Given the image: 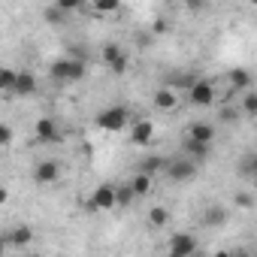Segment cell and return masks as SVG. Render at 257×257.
Listing matches in <instances>:
<instances>
[{"label": "cell", "mask_w": 257, "mask_h": 257, "mask_svg": "<svg viewBox=\"0 0 257 257\" xmlns=\"http://www.w3.org/2000/svg\"><path fill=\"white\" fill-rule=\"evenodd\" d=\"M88 209L91 212H109V209H118V191L112 182H103L94 188L91 200H88Z\"/></svg>", "instance_id": "277c9868"}, {"label": "cell", "mask_w": 257, "mask_h": 257, "mask_svg": "<svg viewBox=\"0 0 257 257\" xmlns=\"http://www.w3.org/2000/svg\"><path fill=\"white\" fill-rule=\"evenodd\" d=\"M58 179H61V164H58V161L46 158V161H40V164L34 167V182H37V185L49 188V185H55Z\"/></svg>", "instance_id": "52a82bcc"}, {"label": "cell", "mask_w": 257, "mask_h": 257, "mask_svg": "<svg viewBox=\"0 0 257 257\" xmlns=\"http://www.w3.org/2000/svg\"><path fill=\"white\" fill-rule=\"evenodd\" d=\"M16 73H19V70L0 67V94H13V85H16Z\"/></svg>", "instance_id": "d6986e66"}, {"label": "cell", "mask_w": 257, "mask_h": 257, "mask_svg": "<svg viewBox=\"0 0 257 257\" xmlns=\"http://www.w3.org/2000/svg\"><path fill=\"white\" fill-rule=\"evenodd\" d=\"M224 221H227V209L224 206H209L206 215H203V224L206 227H221Z\"/></svg>", "instance_id": "e0dca14e"}, {"label": "cell", "mask_w": 257, "mask_h": 257, "mask_svg": "<svg viewBox=\"0 0 257 257\" xmlns=\"http://www.w3.org/2000/svg\"><path fill=\"white\" fill-rule=\"evenodd\" d=\"M188 140H197V143H212L215 140V127L209 121H197L188 127Z\"/></svg>", "instance_id": "5bb4252c"}, {"label": "cell", "mask_w": 257, "mask_h": 257, "mask_svg": "<svg viewBox=\"0 0 257 257\" xmlns=\"http://www.w3.org/2000/svg\"><path fill=\"white\" fill-rule=\"evenodd\" d=\"M203 4H206V0H185L188 10H203Z\"/></svg>", "instance_id": "83f0119b"}, {"label": "cell", "mask_w": 257, "mask_h": 257, "mask_svg": "<svg viewBox=\"0 0 257 257\" xmlns=\"http://www.w3.org/2000/svg\"><path fill=\"white\" fill-rule=\"evenodd\" d=\"M152 185H155V176L146 173V170H140L137 176H131V182H127V188L134 191V197H146V194H152Z\"/></svg>", "instance_id": "4fadbf2b"}, {"label": "cell", "mask_w": 257, "mask_h": 257, "mask_svg": "<svg viewBox=\"0 0 257 257\" xmlns=\"http://www.w3.org/2000/svg\"><path fill=\"white\" fill-rule=\"evenodd\" d=\"M94 13H103V16H112V13H118L121 10V0H94Z\"/></svg>", "instance_id": "44dd1931"}, {"label": "cell", "mask_w": 257, "mask_h": 257, "mask_svg": "<svg viewBox=\"0 0 257 257\" xmlns=\"http://www.w3.org/2000/svg\"><path fill=\"white\" fill-rule=\"evenodd\" d=\"M230 85H233V91H248V88H251V73L242 70V67H236V70L230 73Z\"/></svg>", "instance_id": "ac0fdd59"}, {"label": "cell", "mask_w": 257, "mask_h": 257, "mask_svg": "<svg viewBox=\"0 0 257 257\" xmlns=\"http://www.w3.org/2000/svg\"><path fill=\"white\" fill-rule=\"evenodd\" d=\"M88 73V64L79 61V58H58L52 67H49V76L58 82V85H73V82H82Z\"/></svg>", "instance_id": "6da1fadb"}, {"label": "cell", "mask_w": 257, "mask_h": 257, "mask_svg": "<svg viewBox=\"0 0 257 257\" xmlns=\"http://www.w3.org/2000/svg\"><path fill=\"white\" fill-rule=\"evenodd\" d=\"M233 203H236V206H242V209H251V206H254V200H251L248 194H236V200H233Z\"/></svg>", "instance_id": "4316f807"}, {"label": "cell", "mask_w": 257, "mask_h": 257, "mask_svg": "<svg viewBox=\"0 0 257 257\" xmlns=\"http://www.w3.org/2000/svg\"><path fill=\"white\" fill-rule=\"evenodd\" d=\"M55 7L67 16V13H79V10L85 7V0H55Z\"/></svg>", "instance_id": "603a6c76"}, {"label": "cell", "mask_w": 257, "mask_h": 257, "mask_svg": "<svg viewBox=\"0 0 257 257\" xmlns=\"http://www.w3.org/2000/svg\"><path fill=\"white\" fill-rule=\"evenodd\" d=\"M188 97H191L194 106L209 109V106L215 103V82H212V79H194V82L188 85Z\"/></svg>", "instance_id": "5b68a950"}, {"label": "cell", "mask_w": 257, "mask_h": 257, "mask_svg": "<svg viewBox=\"0 0 257 257\" xmlns=\"http://www.w3.org/2000/svg\"><path fill=\"white\" fill-rule=\"evenodd\" d=\"M13 143V127L0 121V146H10Z\"/></svg>", "instance_id": "484cf974"}, {"label": "cell", "mask_w": 257, "mask_h": 257, "mask_svg": "<svg viewBox=\"0 0 257 257\" xmlns=\"http://www.w3.org/2000/svg\"><path fill=\"white\" fill-rule=\"evenodd\" d=\"M152 140H155V121L140 118V121L131 127V143H134V146H149Z\"/></svg>", "instance_id": "30bf717a"}, {"label": "cell", "mask_w": 257, "mask_h": 257, "mask_svg": "<svg viewBox=\"0 0 257 257\" xmlns=\"http://www.w3.org/2000/svg\"><path fill=\"white\" fill-rule=\"evenodd\" d=\"M127 121H131V115H127L124 106H106L97 112V127L106 134H121L127 127Z\"/></svg>", "instance_id": "3957f363"}, {"label": "cell", "mask_w": 257, "mask_h": 257, "mask_svg": "<svg viewBox=\"0 0 257 257\" xmlns=\"http://www.w3.org/2000/svg\"><path fill=\"white\" fill-rule=\"evenodd\" d=\"M167 251H170V257H191V254L200 251V245H197V236L194 233H176L170 239Z\"/></svg>", "instance_id": "8992f818"}, {"label": "cell", "mask_w": 257, "mask_h": 257, "mask_svg": "<svg viewBox=\"0 0 257 257\" xmlns=\"http://www.w3.org/2000/svg\"><path fill=\"white\" fill-rule=\"evenodd\" d=\"M242 115H248V118H251V115H257V94H254L251 88H248V91H245V97H242Z\"/></svg>", "instance_id": "7402d4cb"}, {"label": "cell", "mask_w": 257, "mask_h": 257, "mask_svg": "<svg viewBox=\"0 0 257 257\" xmlns=\"http://www.w3.org/2000/svg\"><path fill=\"white\" fill-rule=\"evenodd\" d=\"M115 191H118V206H127L131 200H137V197H134V191L127 188V182H124V185H115Z\"/></svg>", "instance_id": "cb8c5ba5"}, {"label": "cell", "mask_w": 257, "mask_h": 257, "mask_svg": "<svg viewBox=\"0 0 257 257\" xmlns=\"http://www.w3.org/2000/svg\"><path fill=\"white\" fill-rule=\"evenodd\" d=\"M13 94H16V97H34V94H37V76L28 73V70H19V73H16Z\"/></svg>", "instance_id": "8fae6325"}, {"label": "cell", "mask_w": 257, "mask_h": 257, "mask_svg": "<svg viewBox=\"0 0 257 257\" xmlns=\"http://www.w3.org/2000/svg\"><path fill=\"white\" fill-rule=\"evenodd\" d=\"M176 103H179V97H176V91H173L170 85L155 91V106H158L161 112H173V109H176Z\"/></svg>", "instance_id": "9a60e30c"}, {"label": "cell", "mask_w": 257, "mask_h": 257, "mask_svg": "<svg viewBox=\"0 0 257 257\" xmlns=\"http://www.w3.org/2000/svg\"><path fill=\"white\" fill-rule=\"evenodd\" d=\"M7 248H10V245H7V239H4V233H0V254H7Z\"/></svg>", "instance_id": "4dcf8cb0"}, {"label": "cell", "mask_w": 257, "mask_h": 257, "mask_svg": "<svg viewBox=\"0 0 257 257\" xmlns=\"http://www.w3.org/2000/svg\"><path fill=\"white\" fill-rule=\"evenodd\" d=\"M149 224H152V227H167V224H170V212H167L164 206H155V209L149 212Z\"/></svg>", "instance_id": "ffe728a7"}, {"label": "cell", "mask_w": 257, "mask_h": 257, "mask_svg": "<svg viewBox=\"0 0 257 257\" xmlns=\"http://www.w3.org/2000/svg\"><path fill=\"white\" fill-rule=\"evenodd\" d=\"M7 200H10V191H7V188H4V185H0V206H4V203H7Z\"/></svg>", "instance_id": "f1b7e54d"}, {"label": "cell", "mask_w": 257, "mask_h": 257, "mask_svg": "<svg viewBox=\"0 0 257 257\" xmlns=\"http://www.w3.org/2000/svg\"><path fill=\"white\" fill-rule=\"evenodd\" d=\"M4 239H7V245H13V248H25V245H31V242H34V230H31V227H25V224H19V227L7 230V233H4Z\"/></svg>", "instance_id": "7c38bea8"}, {"label": "cell", "mask_w": 257, "mask_h": 257, "mask_svg": "<svg viewBox=\"0 0 257 257\" xmlns=\"http://www.w3.org/2000/svg\"><path fill=\"white\" fill-rule=\"evenodd\" d=\"M164 173H167V179L170 182H191L197 173H200V164L194 161V158H188V155H182V158H167V167H164Z\"/></svg>", "instance_id": "7a4b0ae2"}, {"label": "cell", "mask_w": 257, "mask_h": 257, "mask_svg": "<svg viewBox=\"0 0 257 257\" xmlns=\"http://www.w3.org/2000/svg\"><path fill=\"white\" fill-rule=\"evenodd\" d=\"M164 167H167V158H149V161L143 164V170H146V173H152V176H155L158 170H164Z\"/></svg>", "instance_id": "d4e9b609"}, {"label": "cell", "mask_w": 257, "mask_h": 257, "mask_svg": "<svg viewBox=\"0 0 257 257\" xmlns=\"http://www.w3.org/2000/svg\"><path fill=\"white\" fill-rule=\"evenodd\" d=\"M209 152H212V143H197V140H188V137H185V155L194 158L197 164H200L203 158H209Z\"/></svg>", "instance_id": "2e32d148"}, {"label": "cell", "mask_w": 257, "mask_h": 257, "mask_svg": "<svg viewBox=\"0 0 257 257\" xmlns=\"http://www.w3.org/2000/svg\"><path fill=\"white\" fill-rule=\"evenodd\" d=\"M34 134H37V143L43 146H52V143H61V127L55 118H40L34 124Z\"/></svg>", "instance_id": "ba28073f"}, {"label": "cell", "mask_w": 257, "mask_h": 257, "mask_svg": "<svg viewBox=\"0 0 257 257\" xmlns=\"http://www.w3.org/2000/svg\"><path fill=\"white\" fill-rule=\"evenodd\" d=\"M103 64H106L112 73H124L131 61H127V52H124L121 46L109 43V46H103Z\"/></svg>", "instance_id": "9c48e42d"}, {"label": "cell", "mask_w": 257, "mask_h": 257, "mask_svg": "<svg viewBox=\"0 0 257 257\" xmlns=\"http://www.w3.org/2000/svg\"><path fill=\"white\" fill-rule=\"evenodd\" d=\"M167 31V22H155V34H164Z\"/></svg>", "instance_id": "f546056e"}]
</instances>
